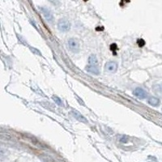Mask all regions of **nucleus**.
<instances>
[{
	"mask_svg": "<svg viewBox=\"0 0 162 162\" xmlns=\"http://www.w3.org/2000/svg\"><path fill=\"white\" fill-rule=\"evenodd\" d=\"M68 44V47L71 51H73L74 53H77L80 50V42L76 38H70L67 41Z\"/></svg>",
	"mask_w": 162,
	"mask_h": 162,
	"instance_id": "f03ea898",
	"label": "nucleus"
},
{
	"mask_svg": "<svg viewBox=\"0 0 162 162\" xmlns=\"http://www.w3.org/2000/svg\"><path fill=\"white\" fill-rule=\"evenodd\" d=\"M53 99H54V102H56V104H58V106H63V102L61 101V99L59 97H56V96H54V97H53Z\"/></svg>",
	"mask_w": 162,
	"mask_h": 162,
	"instance_id": "9b49d317",
	"label": "nucleus"
},
{
	"mask_svg": "<svg viewBox=\"0 0 162 162\" xmlns=\"http://www.w3.org/2000/svg\"><path fill=\"white\" fill-rule=\"evenodd\" d=\"M40 10H41V12H42V14H43V15L45 16V18L48 22H50L51 24L54 23V15H53V13H52V11H50V9L47 8V7H40Z\"/></svg>",
	"mask_w": 162,
	"mask_h": 162,
	"instance_id": "7ed1b4c3",
	"label": "nucleus"
},
{
	"mask_svg": "<svg viewBox=\"0 0 162 162\" xmlns=\"http://www.w3.org/2000/svg\"><path fill=\"white\" fill-rule=\"evenodd\" d=\"M86 71L89 73L93 74V75H99L100 74V69L98 66H93V65H88L86 67Z\"/></svg>",
	"mask_w": 162,
	"mask_h": 162,
	"instance_id": "423d86ee",
	"label": "nucleus"
},
{
	"mask_svg": "<svg viewBox=\"0 0 162 162\" xmlns=\"http://www.w3.org/2000/svg\"><path fill=\"white\" fill-rule=\"evenodd\" d=\"M145 44L144 41L143 40V39H139L138 40V45H139V46H143Z\"/></svg>",
	"mask_w": 162,
	"mask_h": 162,
	"instance_id": "f8f14e48",
	"label": "nucleus"
},
{
	"mask_svg": "<svg viewBox=\"0 0 162 162\" xmlns=\"http://www.w3.org/2000/svg\"><path fill=\"white\" fill-rule=\"evenodd\" d=\"M118 69V64L115 62L110 61L106 63V64L105 65V71L106 72H110V73H114Z\"/></svg>",
	"mask_w": 162,
	"mask_h": 162,
	"instance_id": "20e7f679",
	"label": "nucleus"
},
{
	"mask_svg": "<svg viewBox=\"0 0 162 162\" xmlns=\"http://www.w3.org/2000/svg\"><path fill=\"white\" fill-rule=\"evenodd\" d=\"M133 94L139 99H144L147 96L146 91L144 89H143L142 88H136L133 92Z\"/></svg>",
	"mask_w": 162,
	"mask_h": 162,
	"instance_id": "39448f33",
	"label": "nucleus"
},
{
	"mask_svg": "<svg viewBox=\"0 0 162 162\" xmlns=\"http://www.w3.org/2000/svg\"><path fill=\"white\" fill-rule=\"evenodd\" d=\"M71 114L73 115V117L75 118H76L80 122H82V123H88L87 119L85 118L83 115L80 114V113L76 112V111H72V112H71Z\"/></svg>",
	"mask_w": 162,
	"mask_h": 162,
	"instance_id": "0eeeda50",
	"label": "nucleus"
},
{
	"mask_svg": "<svg viewBox=\"0 0 162 162\" xmlns=\"http://www.w3.org/2000/svg\"><path fill=\"white\" fill-rule=\"evenodd\" d=\"M147 102L150 106H158L160 105V100L158 99L157 97H150L147 99Z\"/></svg>",
	"mask_w": 162,
	"mask_h": 162,
	"instance_id": "6e6552de",
	"label": "nucleus"
},
{
	"mask_svg": "<svg viewBox=\"0 0 162 162\" xmlns=\"http://www.w3.org/2000/svg\"><path fill=\"white\" fill-rule=\"evenodd\" d=\"M127 136H123V138L121 139L122 143H127Z\"/></svg>",
	"mask_w": 162,
	"mask_h": 162,
	"instance_id": "ddd939ff",
	"label": "nucleus"
},
{
	"mask_svg": "<svg viewBox=\"0 0 162 162\" xmlns=\"http://www.w3.org/2000/svg\"><path fill=\"white\" fill-rule=\"evenodd\" d=\"M58 28L61 32H67L71 29V23L67 19H60L58 22Z\"/></svg>",
	"mask_w": 162,
	"mask_h": 162,
	"instance_id": "f257e3e1",
	"label": "nucleus"
},
{
	"mask_svg": "<svg viewBox=\"0 0 162 162\" xmlns=\"http://www.w3.org/2000/svg\"><path fill=\"white\" fill-rule=\"evenodd\" d=\"M89 65H93V66H98V60L95 54H92L89 58Z\"/></svg>",
	"mask_w": 162,
	"mask_h": 162,
	"instance_id": "1a4fd4ad",
	"label": "nucleus"
},
{
	"mask_svg": "<svg viewBox=\"0 0 162 162\" xmlns=\"http://www.w3.org/2000/svg\"><path fill=\"white\" fill-rule=\"evenodd\" d=\"M9 154V152L4 148H0V160H3Z\"/></svg>",
	"mask_w": 162,
	"mask_h": 162,
	"instance_id": "9d476101",
	"label": "nucleus"
}]
</instances>
